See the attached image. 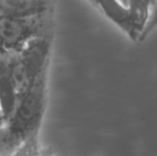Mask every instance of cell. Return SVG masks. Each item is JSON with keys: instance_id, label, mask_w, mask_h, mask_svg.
<instances>
[{"instance_id": "6da1fadb", "label": "cell", "mask_w": 157, "mask_h": 156, "mask_svg": "<svg viewBox=\"0 0 157 156\" xmlns=\"http://www.w3.org/2000/svg\"><path fill=\"white\" fill-rule=\"evenodd\" d=\"M49 65L42 70L6 120L0 133V155H13L26 138L40 134L47 103Z\"/></svg>"}, {"instance_id": "7a4b0ae2", "label": "cell", "mask_w": 157, "mask_h": 156, "mask_svg": "<svg viewBox=\"0 0 157 156\" xmlns=\"http://www.w3.org/2000/svg\"><path fill=\"white\" fill-rule=\"evenodd\" d=\"M54 34L40 36L29 42L21 49L10 51L11 75L17 102L30 89L42 70L50 64Z\"/></svg>"}, {"instance_id": "3957f363", "label": "cell", "mask_w": 157, "mask_h": 156, "mask_svg": "<svg viewBox=\"0 0 157 156\" xmlns=\"http://www.w3.org/2000/svg\"><path fill=\"white\" fill-rule=\"evenodd\" d=\"M55 33V11L34 16L0 15V40L6 51H17L32 40Z\"/></svg>"}, {"instance_id": "277c9868", "label": "cell", "mask_w": 157, "mask_h": 156, "mask_svg": "<svg viewBox=\"0 0 157 156\" xmlns=\"http://www.w3.org/2000/svg\"><path fill=\"white\" fill-rule=\"evenodd\" d=\"M109 19L118 26L128 38L139 42V33L134 25L129 12L119 0H90Z\"/></svg>"}, {"instance_id": "5b68a950", "label": "cell", "mask_w": 157, "mask_h": 156, "mask_svg": "<svg viewBox=\"0 0 157 156\" xmlns=\"http://www.w3.org/2000/svg\"><path fill=\"white\" fill-rule=\"evenodd\" d=\"M57 0H0V15L34 16L55 11Z\"/></svg>"}, {"instance_id": "8992f818", "label": "cell", "mask_w": 157, "mask_h": 156, "mask_svg": "<svg viewBox=\"0 0 157 156\" xmlns=\"http://www.w3.org/2000/svg\"><path fill=\"white\" fill-rule=\"evenodd\" d=\"M17 103L16 92L11 75V52L0 54V109L6 120L13 112Z\"/></svg>"}, {"instance_id": "52a82bcc", "label": "cell", "mask_w": 157, "mask_h": 156, "mask_svg": "<svg viewBox=\"0 0 157 156\" xmlns=\"http://www.w3.org/2000/svg\"><path fill=\"white\" fill-rule=\"evenodd\" d=\"M129 12L134 25L139 33V41L140 34L147 21L152 10L157 3V0H119Z\"/></svg>"}, {"instance_id": "ba28073f", "label": "cell", "mask_w": 157, "mask_h": 156, "mask_svg": "<svg viewBox=\"0 0 157 156\" xmlns=\"http://www.w3.org/2000/svg\"><path fill=\"white\" fill-rule=\"evenodd\" d=\"M157 27V3L155 4V6L152 10L151 14H150L149 18H147V21L145 24L144 28H143L142 32L140 34V41H144L152 32L155 30V28ZM139 41V42H140Z\"/></svg>"}, {"instance_id": "9c48e42d", "label": "cell", "mask_w": 157, "mask_h": 156, "mask_svg": "<svg viewBox=\"0 0 157 156\" xmlns=\"http://www.w3.org/2000/svg\"><path fill=\"white\" fill-rule=\"evenodd\" d=\"M4 123H6V118H4L3 113H2L1 109H0V133H1L2 128H3Z\"/></svg>"}, {"instance_id": "30bf717a", "label": "cell", "mask_w": 157, "mask_h": 156, "mask_svg": "<svg viewBox=\"0 0 157 156\" xmlns=\"http://www.w3.org/2000/svg\"><path fill=\"white\" fill-rule=\"evenodd\" d=\"M3 51H6V50L3 48V45H2V43H1V40H0V54L3 52Z\"/></svg>"}]
</instances>
